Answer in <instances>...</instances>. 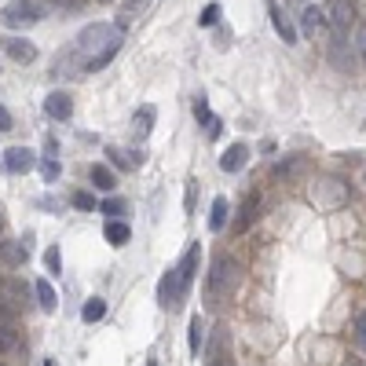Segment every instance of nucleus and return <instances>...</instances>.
I'll return each mask as SVG.
<instances>
[{"instance_id":"obj_1","label":"nucleus","mask_w":366,"mask_h":366,"mask_svg":"<svg viewBox=\"0 0 366 366\" xmlns=\"http://www.w3.org/2000/svg\"><path fill=\"white\" fill-rule=\"evenodd\" d=\"M125 44V26H110V22H92L77 37V55H81V67L88 73H96L103 67H110V59L121 51Z\"/></svg>"},{"instance_id":"obj_2","label":"nucleus","mask_w":366,"mask_h":366,"mask_svg":"<svg viewBox=\"0 0 366 366\" xmlns=\"http://www.w3.org/2000/svg\"><path fill=\"white\" fill-rule=\"evenodd\" d=\"M231 286H234V260L216 256L213 260V271H209V279H205V304L209 308L224 304L227 293H231Z\"/></svg>"},{"instance_id":"obj_3","label":"nucleus","mask_w":366,"mask_h":366,"mask_svg":"<svg viewBox=\"0 0 366 366\" xmlns=\"http://www.w3.org/2000/svg\"><path fill=\"white\" fill-rule=\"evenodd\" d=\"M187 290H191V286L180 279V271L168 268V271L162 274V282H158V304H162L165 311H180L183 300H187Z\"/></svg>"},{"instance_id":"obj_4","label":"nucleus","mask_w":366,"mask_h":366,"mask_svg":"<svg viewBox=\"0 0 366 366\" xmlns=\"http://www.w3.org/2000/svg\"><path fill=\"white\" fill-rule=\"evenodd\" d=\"M8 30H26V26H37L44 19V8H37L33 0H11V4L0 11Z\"/></svg>"},{"instance_id":"obj_5","label":"nucleus","mask_w":366,"mask_h":366,"mask_svg":"<svg viewBox=\"0 0 366 366\" xmlns=\"http://www.w3.org/2000/svg\"><path fill=\"white\" fill-rule=\"evenodd\" d=\"M33 165H37V154L30 147H11V150H4V168H8V173L22 176V173H30Z\"/></svg>"},{"instance_id":"obj_6","label":"nucleus","mask_w":366,"mask_h":366,"mask_svg":"<svg viewBox=\"0 0 366 366\" xmlns=\"http://www.w3.org/2000/svg\"><path fill=\"white\" fill-rule=\"evenodd\" d=\"M44 114L51 117V121H70L73 117V99L67 96V92H51V96L44 99Z\"/></svg>"},{"instance_id":"obj_7","label":"nucleus","mask_w":366,"mask_h":366,"mask_svg":"<svg viewBox=\"0 0 366 366\" xmlns=\"http://www.w3.org/2000/svg\"><path fill=\"white\" fill-rule=\"evenodd\" d=\"M198 264H202V245H198V242H191V245H187V253H183V256H180V264H176L180 279L187 282V286H194V279H198Z\"/></svg>"},{"instance_id":"obj_8","label":"nucleus","mask_w":366,"mask_h":366,"mask_svg":"<svg viewBox=\"0 0 366 366\" xmlns=\"http://www.w3.org/2000/svg\"><path fill=\"white\" fill-rule=\"evenodd\" d=\"M19 348V330H15V319H11V311L0 304V356H8V351Z\"/></svg>"},{"instance_id":"obj_9","label":"nucleus","mask_w":366,"mask_h":366,"mask_svg":"<svg viewBox=\"0 0 366 366\" xmlns=\"http://www.w3.org/2000/svg\"><path fill=\"white\" fill-rule=\"evenodd\" d=\"M4 55L15 62H37V44H30L26 37H4Z\"/></svg>"},{"instance_id":"obj_10","label":"nucleus","mask_w":366,"mask_h":366,"mask_svg":"<svg viewBox=\"0 0 366 366\" xmlns=\"http://www.w3.org/2000/svg\"><path fill=\"white\" fill-rule=\"evenodd\" d=\"M268 15H271V26H274V33H279L286 44H297V41H300V37H297V30H293V22L282 15V8L274 4V0H268Z\"/></svg>"},{"instance_id":"obj_11","label":"nucleus","mask_w":366,"mask_h":366,"mask_svg":"<svg viewBox=\"0 0 366 366\" xmlns=\"http://www.w3.org/2000/svg\"><path fill=\"white\" fill-rule=\"evenodd\" d=\"M194 121H198V125L205 128V136H209V139H216V136H220V117H216L213 110H209L205 96L194 99Z\"/></svg>"},{"instance_id":"obj_12","label":"nucleus","mask_w":366,"mask_h":366,"mask_svg":"<svg viewBox=\"0 0 366 366\" xmlns=\"http://www.w3.org/2000/svg\"><path fill=\"white\" fill-rule=\"evenodd\" d=\"M245 162H250V147H245V143H231L227 154H220V168H224V173H242Z\"/></svg>"},{"instance_id":"obj_13","label":"nucleus","mask_w":366,"mask_h":366,"mask_svg":"<svg viewBox=\"0 0 366 366\" xmlns=\"http://www.w3.org/2000/svg\"><path fill=\"white\" fill-rule=\"evenodd\" d=\"M256 209H260V194H256V191H250V194L242 198L238 220H234V234H245V231H250V224L256 220Z\"/></svg>"},{"instance_id":"obj_14","label":"nucleus","mask_w":366,"mask_h":366,"mask_svg":"<svg viewBox=\"0 0 366 366\" xmlns=\"http://www.w3.org/2000/svg\"><path fill=\"white\" fill-rule=\"evenodd\" d=\"M224 348H227V330L220 326L216 337H213V345H209V359H205V366H234Z\"/></svg>"},{"instance_id":"obj_15","label":"nucleus","mask_w":366,"mask_h":366,"mask_svg":"<svg viewBox=\"0 0 366 366\" xmlns=\"http://www.w3.org/2000/svg\"><path fill=\"white\" fill-rule=\"evenodd\" d=\"M103 234H107V242L114 245V250H121V245H128V238H132V231H128L125 220H107Z\"/></svg>"},{"instance_id":"obj_16","label":"nucleus","mask_w":366,"mask_h":366,"mask_svg":"<svg viewBox=\"0 0 366 366\" xmlns=\"http://www.w3.org/2000/svg\"><path fill=\"white\" fill-rule=\"evenodd\" d=\"M88 180H92V187H96V191H114L117 187V176L110 173V165H92Z\"/></svg>"},{"instance_id":"obj_17","label":"nucleus","mask_w":366,"mask_h":366,"mask_svg":"<svg viewBox=\"0 0 366 366\" xmlns=\"http://www.w3.org/2000/svg\"><path fill=\"white\" fill-rule=\"evenodd\" d=\"M33 293H37V304H41V311H55L59 308V293L51 290V282L48 279H41L33 286Z\"/></svg>"},{"instance_id":"obj_18","label":"nucleus","mask_w":366,"mask_h":366,"mask_svg":"<svg viewBox=\"0 0 366 366\" xmlns=\"http://www.w3.org/2000/svg\"><path fill=\"white\" fill-rule=\"evenodd\" d=\"M0 260H4L8 268H22L26 264V245H19V242H0Z\"/></svg>"},{"instance_id":"obj_19","label":"nucleus","mask_w":366,"mask_h":366,"mask_svg":"<svg viewBox=\"0 0 366 366\" xmlns=\"http://www.w3.org/2000/svg\"><path fill=\"white\" fill-rule=\"evenodd\" d=\"M154 117H158V110H154L150 103H147V107H139V110H136V117H132V121H136V136H139V139H147V136H150Z\"/></svg>"},{"instance_id":"obj_20","label":"nucleus","mask_w":366,"mask_h":366,"mask_svg":"<svg viewBox=\"0 0 366 366\" xmlns=\"http://www.w3.org/2000/svg\"><path fill=\"white\" fill-rule=\"evenodd\" d=\"M330 22H333V30H337V33H345L348 26H351V4H348V0H337V4H333Z\"/></svg>"},{"instance_id":"obj_21","label":"nucleus","mask_w":366,"mask_h":366,"mask_svg":"<svg viewBox=\"0 0 366 366\" xmlns=\"http://www.w3.org/2000/svg\"><path fill=\"white\" fill-rule=\"evenodd\" d=\"M187 345H191V356L198 359V351H202V345H205V322L194 315L191 319V330H187Z\"/></svg>"},{"instance_id":"obj_22","label":"nucleus","mask_w":366,"mask_h":366,"mask_svg":"<svg viewBox=\"0 0 366 366\" xmlns=\"http://www.w3.org/2000/svg\"><path fill=\"white\" fill-rule=\"evenodd\" d=\"M227 213H231L227 198H216V202H213V216H209V231H224V224H227Z\"/></svg>"},{"instance_id":"obj_23","label":"nucleus","mask_w":366,"mask_h":366,"mask_svg":"<svg viewBox=\"0 0 366 366\" xmlns=\"http://www.w3.org/2000/svg\"><path fill=\"white\" fill-rule=\"evenodd\" d=\"M99 213L107 220H121L128 213V202L125 198H107V202H99Z\"/></svg>"},{"instance_id":"obj_24","label":"nucleus","mask_w":366,"mask_h":366,"mask_svg":"<svg viewBox=\"0 0 366 366\" xmlns=\"http://www.w3.org/2000/svg\"><path fill=\"white\" fill-rule=\"evenodd\" d=\"M300 22H304V33H315V30L326 26V15H322V8L311 4V8H304V19H300Z\"/></svg>"},{"instance_id":"obj_25","label":"nucleus","mask_w":366,"mask_h":366,"mask_svg":"<svg viewBox=\"0 0 366 366\" xmlns=\"http://www.w3.org/2000/svg\"><path fill=\"white\" fill-rule=\"evenodd\" d=\"M81 315H85V322H99L103 315H107V300H103V297H92Z\"/></svg>"},{"instance_id":"obj_26","label":"nucleus","mask_w":366,"mask_h":366,"mask_svg":"<svg viewBox=\"0 0 366 366\" xmlns=\"http://www.w3.org/2000/svg\"><path fill=\"white\" fill-rule=\"evenodd\" d=\"M44 268L51 271V279H55V274H62V253H59V245H51V250L44 253Z\"/></svg>"},{"instance_id":"obj_27","label":"nucleus","mask_w":366,"mask_h":366,"mask_svg":"<svg viewBox=\"0 0 366 366\" xmlns=\"http://www.w3.org/2000/svg\"><path fill=\"white\" fill-rule=\"evenodd\" d=\"M41 176H44V183H55V180L62 176V165H59L55 158H48V162H41Z\"/></svg>"},{"instance_id":"obj_28","label":"nucleus","mask_w":366,"mask_h":366,"mask_svg":"<svg viewBox=\"0 0 366 366\" xmlns=\"http://www.w3.org/2000/svg\"><path fill=\"white\" fill-rule=\"evenodd\" d=\"M107 154H110V162H114L117 168H121V173H128V168H136V162L128 158V150H107Z\"/></svg>"},{"instance_id":"obj_29","label":"nucleus","mask_w":366,"mask_h":366,"mask_svg":"<svg viewBox=\"0 0 366 366\" xmlns=\"http://www.w3.org/2000/svg\"><path fill=\"white\" fill-rule=\"evenodd\" d=\"M73 205H77V209H85V213H92V209H99V202L92 198L88 191H77V194H73Z\"/></svg>"},{"instance_id":"obj_30","label":"nucleus","mask_w":366,"mask_h":366,"mask_svg":"<svg viewBox=\"0 0 366 366\" xmlns=\"http://www.w3.org/2000/svg\"><path fill=\"white\" fill-rule=\"evenodd\" d=\"M198 22H202V26H216V22H220V4H209V8L202 11Z\"/></svg>"},{"instance_id":"obj_31","label":"nucleus","mask_w":366,"mask_h":366,"mask_svg":"<svg viewBox=\"0 0 366 366\" xmlns=\"http://www.w3.org/2000/svg\"><path fill=\"white\" fill-rule=\"evenodd\" d=\"M356 337H359V345L366 348V311H363V315L356 319Z\"/></svg>"},{"instance_id":"obj_32","label":"nucleus","mask_w":366,"mask_h":366,"mask_svg":"<svg viewBox=\"0 0 366 366\" xmlns=\"http://www.w3.org/2000/svg\"><path fill=\"white\" fill-rule=\"evenodd\" d=\"M8 128H15V125H11V110L0 107V132H8Z\"/></svg>"},{"instance_id":"obj_33","label":"nucleus","mask_w":366,"mask_h":366,"mask_svg":"<svg viewBox=\"0 0 366 366\" xmlns=\"http://www.w3.org/2000/svg\"><path fill=\"white\" fill-rule=\"evenodd\" d=\"M194 191H198V183H194V180H191V183H187V213H191V209H194Z\"/></svg>"},{"instance_id":"obj_34","label":"nucleus","mask_w":366,"mask_h":366,"mask_svg":"<svg viewBox=\"0 0 366 366\" xmlns=\"http://www.w3.org/2000/svg\"><path fill=\"white\" fill-rule=\"evenodd\" d=\"M143 8H147V0H128V11H132V15H136V11H143Z\"/></svg>"},{"instance_id":"obj_35","label":"nucleus","mask_w":366,"mask_h":366,"mask_svg":"<svg viewBox=\"0 0 366 366\" xmlns=\"http://www.w3.org/2000/svg\"><path fill=\"white\" fill-rule=\"evenodd\" d=\"M44 150H48V158H51V154H55V150H59V143H55V139H51V136H48V139H44Z\"/></svg>"},{"instance_id":"obj_36","label":"nucleus","mask_w":366,"mask_h":366,"mask_svg":"<svg viewBox=\"0 0 366 366\" xmlns=\"http://www.w3.org/2000/svg\"><path fill=\"white\" fill-rule=\"evenodd\" d=\"M59 4H62V8H70V11H73V8H81V4H85V0H59Z\"/></svg>"},{"instance_id":"obj_37","label":"nucleus","mask_w":366,"mask_h":366,"mask_svg":"<svg viewBox=\"0 0 366 366\" xmlns=\"http://www.w3.org/2000/svg\"><path fill=\"white\" fill-rule=\"evenodd\" d=\"M41 366H55V359H44V363H41Z\"/></svg>"},{"instance_id":"obj_38","label":"nucleus","mask_w":366,"mask_h":366,"mask_svg":"<svg viewBox=\"0 0 366 366\" xmlns=\"http://www.w3.org/2000/svg\"><path fill=\"white\" fill-rule=\"evenodd\" d=\"M363 59H366V33H363Z\"/></svg>"},{"instance_id":"obj_39","label":"nucleus","mask_w":366,"mask_h":366,"mask_svg":"<svg viewBox=\"0 0 366 366\" xmlns=\"http://www.w3.org/2000/svg\"><path fill=\"white\" fill-rule=\"evenodd\" d=\"M147 366H158V363H154V359H150V363H147Z\"/></svg>"},{"instance_id":"obj_40","label":"nucleus","mask_w":366,"mask_h":366,"mask_svg":"<svg viewBox=\"0 0 366 366\" xmlns=\"http://www.w3.org/2000/svg\"><path fill=\"white\" fill-rule=\"evenodd\" d=\"M99 4H110V0H99Z\"/></svg>"},{"instance_id":"obj_41","label":"nucleus","mask_w":366,"mask_h":366,"mask_svg":"<svg viewBox=\"0 0 366 366\" xmlns=\"http://www.w3.org/2000/svg\"><path fill=\"white\" fill-rule=\"evenodd\" d=\"M0 366H4V363H0Z\"/></svg>"}]
</instances>
